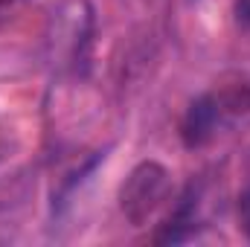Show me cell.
Here are the masks:
<instances>
[{
  "label": "cell",
  "mask_w": 250,
  "mask_h": 247,
  "mask_svg": "<svg viewBox=\"0 0 250 247\" xmlns=\"http://www.w3.org/2000/svg\"><path fill=\"white\" fill-rule=\"evenodd\" d=\"M169 198H172V175L154 160L134 166L120 186V209L134 227H143Z\"/></svg>",
  "instance_id": "6da1fadb"
},
{
  "label": "cell",
  "mask_w": 250,
  "mask_h": 247,
  "mask_svg": "<svg viewBox=\"0 0 250 247\" xmlns=\"http://www.w3.org/2000/svg\"><path fill=\"white\" fill-rule=\"evenodd\" d=\"M221 117V102L215 96H201L189 105L187 120H184V140L189 145H201L212 137L215 125Z\"/></svg>",
  "instance_id": "7a4b0ae2"
},
{
  "label": "cell",
  "mask_w": 250,
  "mask_h": 247,
  "mask_svg": "<svg viewBox=\"0 0 250 247\" xmlns=\"http://www.w3.org/2000/svg\"><path fill=\"white\" fill-rule=\"evenodd\" d=\"M239 218H242V227H245V233L250 239V195H245L242 204H239Z\"/></svg>",
  "instance_id": "3957f363"
}]
</instances>
